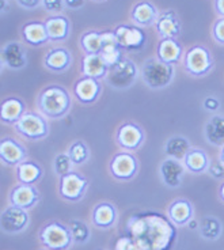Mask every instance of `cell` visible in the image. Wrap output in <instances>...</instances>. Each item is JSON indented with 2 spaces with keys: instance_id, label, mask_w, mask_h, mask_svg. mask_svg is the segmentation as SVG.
<instances>
[{
  "instance_id": "d590c367",
  "label": "cell",
  "mask_w": 224,
  "mask_h": 250,
  "mask_svg": "<svg viewBox=\"0 0 224 250\" xmlns=\"http://www.w3.org/2000/svg\"><path fill=\"white\" fill-rule=\"evenodd\" d=\"M69 230L72 232L74 242L78 245L86 244V242H88L90 237H91V232H90L88 226L86 225L84 222L78 220V219L71 220V223H69Z\"/></svg>"
},
{
  "instance_id": "60d3db41",
  "label": "cell",
  "mask_w": 224,
  "mask_h": 250,
  "mask_svg": "<svg viewBox=\"0 0 224 250\" xmlns=\"http://www.w3.org/2000/svg\"><path fill=\"white\" fill-rule=\"evenodd\" d=\"M114 250H136V244L132 239V237L126 234L125 237L119 238V241L116 242V249Z\"/></svg>"
},
{
  "instance_id": "8d00e7d4",
  "label": "cell",
  "mask_w": 224,
  "mask_h": 250,
  "mask_svg": "<svg viewBox=\"0 0 224 250\" xmlns=\"http://www.w3.org/2000/svg\"><path fill=\"white\" fill-rule=\"evenodd\" d=\"M72 166H74V162L71 161L68 154H59V155L55 158V162H53V169H55V173H56L59 177H64V175L69 174L72 171Z\"/></svg>"
},
{
  "instance_id": "30bf717a",
  "label": "cell",
  "mask_w": 224,
  "mask_h": 250,
  "mask_svg": "<svg viewBox=\"0 0 224 250\" xmlns=\"http://www.w3.org/2000/svg\"><path fill=\"white\" fill-rule=\"evenodd\" d=\"M114 33L120 46L126 52H140L147 42L145 31L137 25H120L116 27Z\"/></svg>"
},
{
  "instance_id": "603a6c76",
  "label": "cell",
  "mask_w": 224,
  "mask_h": 250,
  "mask_svg": "<svg viewBox=\"0 0 224 250\" xmlns=\"http://www.w3.org/2000/svg\"><path fill=\"white\" fill-rule=\"evenodd\" d=\"M25 113V102L17 97H10L0 105V120L3 124L15 125Z\"/></svg>"
},
{
  "instance_id": "ffe728a7",
  "label": "cell",
  "mask_w": 224,
  "mask_h": 250,
  "mask_svg": "<svg viewBox=\"0 0 224 250\" xmlns=\"http://www.w3.org/2000/svg\"><path fill=\"white\" fill-rule=\"evenodd\" d=\"M71 64H72V55L67 48L50 49L44 57L45 68L56 74L68 71Z\"/></svg>"
},
{
  "instance_id": "4fadbf2b",
  "label": "cell",
  "mask_w": 224,
  "mask_h": 250,
  "mask_svg": "<svg viewBox=\"0 0 224 250\" xmlns=\"http://www.w3.org/2000/svg\"><path fill=\"white\" fill-rule=\"evenodd\" d=\"M0 159L6 166L17 167L19 163L27 161V150L18 140L7 136L0 140Z\"/></svg>"
},
{
  "instance_id": "277c9868",
  "label": "cell",
  "mask_w": 224,
  "mask_h": 250,
  "mask_svg": "<svg viewBox=\"0 0 224 250\" xmlns=\"http://www.w3.org/2000/svg\"><path fill=\"white\" fill-rule=\"evenodd\" d=\"M38 238L48 250H68L75 244L68 226L49 222L40 230Z\"/></svg>"
},
{
  "instance_id": "ab89813d",
  "label": "cell",
  "mask_w": 224,
  "mask_h": 250,
  "mask_svg": "<svg viewBox=\"0 0 224 250\" xmlns=\"http://www.w3.org/2000/svg\"><path fill=\"white\" fill-rule=\"evenodd\" d=\"M208 173L213 177V178H218L222 180L224 178V163L219 159L215 162H211L209 167H208Z\"/></svg>"
},
{
  "instance_id": "cb8c5ba5",
  "label": "cell",
  "mask_w": 224,
  "mask_h": 250,
  "mask_svg": "<svg viewBox=\"0 0 224 250\" xmlns=\"http://www.w3.org/2000/svg\"><path fill=\"white\" fill-rule=\"evenodd\" d=\"M159 13L156 7L147 0L136 3L131 11V18L133 23L140 27H148L151 25H155L158 21Z\"/></svg>"
},
{
  "instance_id": "d4e9b609",
  "label": "cell",
  "mask_w": 224,
  "mask_h": 250,
  "mask_svg": "<svg viewBox=\"0 0 224 250\" xmlns=\"http://www.w3.org/2000/svg\"><path fill=\"white\" fill-rule=\"evenodd\" d=\"M183 56V48L175 38H162L156 48V57L162 62L175 65Z\"/></svg>"
},
{
  "instance_id": "6da1fadb",
  "label": "cell",
  "mask_w": 224,
  "mask_h": 250,
  "mask_svg": "<svg viewBox=\"0 0 224 250\" xmlns=\"http://www.w3.org/2000/svg\"><path fill=\"white\" fill-rule=\"evenodd\" d=\"M126 234L135 241L136 250H170L177 237V230L168 216L144 212L133 215L128 220Z\"/></svg>"
},
{
  "instance_id": "681fc988",
  "label": "cell",
  "mask_w": 224,
  "mask_h": 250,
  "mask_svg": "<svg viewBox=\"0 0 224 250\" xmlns=\"http://www.w3.org/2000/svg\"><path fill=\"white\" fill-rule=\"evenodd\" d=\"M95 1H105V0H95Z\"/></svg>"
},
{
  "instance_id": "f6af8a7d",
  "label": "cell",
  "mask_w": 224,
  "mask_h": 250,
  "mask_svg": "<svg viewBox=\"0 0 224 250\" xmlns=\"http://www.w3.org/2000/svg\"><path fill=\"white\" fill-rule=\"evenodd\" d=\"M215 11L222 18H224V0H215Z\"/></svg>"
},
{
  "instance_id": "e575fe53",
  "label": "cell",
  "mask_w": 224,
  "mask_h": 250,
  "mask_svg": "<svg viewBox=\"0 0 224 250\" xmlns=\"http://www.w3.org/2000/svg\"><path fill=\"white\" fill-rule=\"evenodd\" d=\"M67 154L71 158V161L74 162V165H78V166L86 163L90 159V148L87 144L81 140H76L71 144Z\"/></svg>"
},
{
  "instance_id": "2e32d148",
  "label": "cell",
  "mask_w": 224,
  "mask_h": 250,
  "mask_svg": "<svg viewBox=\"0 0 224 250\" xmlns=\"http://www.w3.org/2000/svg\"><path fill=\"white\" fill-rule=\"evenodd\" d=\"M185 165L182 161L167 158L161 163L159 175L163 184L168 188H178L182 184V178L185 174Z\"/></svg>"
},
{
  "instance_id": "d6a6232c",
  "label": "cell",
  "mask_w": 224,
  "mask_h": 250,
  "mask_svg": "<svg viewBox=\"0 0 224 250\" xmlns=\"http://www.w3.org/2000/svg\"><path fill=\"white\" fill-rule=\"evenodd\" d=\"M81 46L84 55H100L102 48V31L90 30L83 33L81 37Z\"/></svg>"
},
{
  "instance_id": "7a4b0ae2",
  "label": "cell",
  "mask_w": 224,
  "mask_h": 250,
  "mask_svg": "<svg viewBox=\"0 0 224 250\" xmlns=\"http://www.w3.org/2000/svg\"><path fill=\"white\" fill-rule=\"evenodd\" d=\"M72 102L68 90L59 84L45 87L37 98V107L41 114L50 120L65 117L71 110Z\"/></svg>"
},
{
  "instance_id": "f1b7e54d",
  "label": "cell",
  "mask_w": 224,
  "mask_h": 250,
  "mask_svg": "<svg viewBox=\"0 0 224 250\" xmlns=\"http://www.w3.org/2000/svg\"><path fill=\"white\" fill-rule=\"evenodd\" d=\"M182 162L185 165L186 170H189L193 174L205 173V171H208V167L211 165L208 154L203 148H199V147H192Z\"/></svg>"
},
{
  "instance_id": "f35d334b",
  "label": "cell",
  "mask_w": 224,
  "mask_h": 250,
  "mask_svg": "<svg viewBox=\"0 0 224 250\" xmlns=\"http://www.w3.org/2000/svg\"><path fill=\"white\" fill-rule=\"evenodd\" d=\"M212 36L215 41L220 45H224V18H219L212 27Z\"/></svg>"
},
{
  "instance_id": "9a60e30c",
  "label": "cell",
  "mask_w": 224,
  "mask_h": 250,
  "mask_svg": "<svg viewBox=\"0 0 224 250\" xmlns=\"http://www.w3.org/2000/svg\"><path fill=\"white\" fill-rule=\"evenodd\" d=\"M102 93V83L98 79L83 76L81 79L75 82L74 95L81 104L90 105L100 98Z\"/></svg>"
},
{
  "instance_id": "7bdbcfd3",
  "label": "cell",
  "mask_w": 224,
  "mask_h": 250,
  "mask_svg": "<svg viewBox=\"0 0 224 250\" xmlns=\"http://www.w3.org/2000/svg\"><path fill=\"white\" fill-rule=\"evenodd\" d=\"M18 4L22 8H26V10H34L37 8L40 4H42V0H17Z\"/></svg>"
},
{
  "instance_id": "ee69618b",
  "label": "cell",
  "mask_w": 224,
  "mask_h": 250,
  "mask_svg": "<svg viewBox=\"0 0 224 250\" xmlns=\"http://www.w3.org/2000/svg\"><path fill=\"white\" fill-rule=\"evenodd\" d=\"M64 3L69 10H79L84 4V0H64Z\"/></svg>"
},
{
  "instance_id": "c3c4849f",
  "label": "cell",
  "mask_w": 224,
  "mask_h": 250,
  "mask_svg": "<svg viewBox=\"0 0 224 250\" xmlns=\"http://www.w3.org/2000/svg\"><path fill=\"white\" fill-rule=\"evenodd\" d=\"M6 13V0H1V14Z\"/></svg>"
},
{
  "instance_id": "836d02e7",
  "label": "cell",
  "mask_w": 224,
  "mask_h": 250,
  "mask_svg": "<svg viewBox=\"0 0 224 250\" xmlns=\"http://www.w3.org/2000/svg\"><path fill=\"white\" fill-rule=\"evenodd\" d=\"M200 232H201L203 238L209 239V241H215L222 235L223 226H222L218 218L205 216V218H203L201 223H200Z\"/></svg>"
},
{
  "instance_id": "e0dca14e",
  "label": "cell",
  "mask_w": 224,
  "mask_h": 250,
  "mask_svg": "<svg viewBox=\"0 0 224 250\" xmlns=\"http://www.w3.org/2000/svg\"><path fill=\"white\" fill-rule=\"evenodd\" d=\"M100 55L109 68L114 64H117L124 57L122 48L120 46L119 40L116 37L114 31H102V48H101Z\"/></svg>"
},
{
  "instance_id": "83f0119b",
  "label": "cell",
  "mask_w": 224,
  "mask_h": 250,
  "mask_svg": "<svg viewBox=\"0 0 224 250\" xmlns=\"http://www.w3.org/2000/svg\"><path fill=\"white\" fill-rule=\"evenodd\" d=\"M109 72L107 64L103 62L101 55H84L81 60V74L83 76L94 78V79H106Z\"/></svg>"
},
{
  "instance_id": "3957f363",
  "label": "cell",
  "mask_w": 224,
  "mask_h": 250,
  "mask_svg": "<svg viewBox=\"0 0 224 250\" xmlns=\"http://www.w3.org/2000/svg\"><path fill=\"white\" fill-rule=\"evenodd\" d=\"M140 72L144 83L149 88H155V90L167 87L175 75L174 65L162 62L158 57H151L145 60Z\"/></svg>"
},
{
  "instance_id": "7402d4cb",
  "label": "cell",
  "mask_w": 224,
  "mask_h": 250,
  "mask_svg": "<svg viewBox=\"0 0 224 250\" xmlns=\"http://www.w3.org/2000/svg\"><path fill=\"white\" fill-rule=\"evenodd\" d=\"M117 220V208L109 201H103L94 207L91 212V222L95 227L107 230L116 225Z\"/></svg>"
},
{
  "instance_id": "ac0fdd59",
  "label": "cell",
  "mask_w": 224,
  "mask_h": 250,
  "mask_svg": "<svg viewBox=\"0 0 224 250\" xmlns=\"http://www.w3.org/2000/svg\"><path fill=\"white\" fill-rule=\"evenodd\" d=\"M20 36L26 44L34 46V48L42 46L50 41L45 23L40 22V21H30V22L25 23L20 29Z\"/></svg>"
},
{
  "instance_id": "4316f807",
  "label": "cell",
  "mask_w": 224,
  "mask_h": 250,
  "mask_svg": "<svg viewBox=\"0 0 224 250\" xmlns=\"http://www.w3.org/2000/svg\"><path fill=\"white\" fill-rule=\"evenodd\" d=\"M1 62L7 68L22 69L27 64V55L19 42H8L1 49Z\"/></svg>"
},
{
  "instance_id": "4dcf8cb0",
  "label": "cell",
  "mask_w": 224,
  "mask_h": 250,
  "mask_svg": "<svg viewBox=\"0 0 224 250\" xmlns=\"http://www.w3.org/2000/svg\"><path fill=\"white\" fill-rule=\"evenodd\" d=\"M42 174H44L42 167L33 161H25L17 166V177H18L19 184L34 185L36 182L41 180Z\"/></svg>"
},
{
  "instance_id": "5bb4252c",
  "label": "cell",
  "mask_w": 224,
  "mask_h": 250,
  "mask_svg": "<svg viewBox=\"0 0 224 250\" xmlns=\"http://www.w3.org/2000/svg\"><path fill=\"white\" fill-rule=\"evenodd\" d=\"M40 199H41V194L37 188L34 185H26V184H19L17 187H14L8 194L10 206L19 207L26 211L37 206Z\"/></svg>"
},
{
  "instance_id": "7dc6e473",
  "label": "cell",
  "mask_w": 224,
  "mask_h": 250,
  "mask_svg": "<svg viewBox=\"0 0 224 250\" xmlns=\"http://www.w3.org/2000/svg\"><path fill=\"white\" fill-rule=\"evenodd\" d=\"M219 159L224 163V146L222 147V150H220V156H219Z\"/></svg>"
},
{
  "instance_id": "f546056e",
  "label": "cell",
  "mask_w": 224,
  "mask_h": 250,
  "mask_svg": "<svg viewBox=\"0 0 224 250\" xmlns=\"http://www.w3.org/2000/svg\"><path fill=\"white\" fill-rule=\"evenodd\" d=\"M206 142L216 147L224 146V116L223 114H213L208 120L204 129Z\"/></svg>"
},
{
  "instance_id": "74e56055",
  "label": "cell",
  "mask_w": 224,
  "mask_h": 250,
  "mask_svg": "<svg viewBox=\"0 0 224 250\" xmlns=\"http://www.w3.org/2000/svg\"><path fill=\"white\" fill-rule=\"evenodd\" d=\"M41 6L44 7L48 13L59 15L65 8V3H64V0H42Z\"/></svg>"
},
{
  "instance_id": "484cf974",
  "label": "cell",
  "mask_w": 224,
  "mask_h": 250,
  "mask_svg": "<svg viewBox=\"0 0 224 250\" xmlns=\"http://www.w3.org/2000/svg\"><path fill=\"white\" fill-rule=\"evenodd\" d=\"M194 215V208L192 203L186 199H177L167 208L168 219L175 226H186L192 222Z\"/></svg>"
},
{
  "instance_id": "1f68e13d",
  "label": "cell",
  "mask_w": 224,
  "mask_h": 250,
  "mask_svg": "<svg viewBox=\"0 0 224 250\" xmlns=\"http://www.w3.org/2000/svg\"><path fill=\"white\" fill-rule=\"evenodd\" d=\"M190 148H192V146L189 143V140L180 135L171 136L164 144L166 155L173 159H178V161H183V158L186 156Z\"/></svg>"
},
{
  "instance_id": "7c38bea8",
  "label": "cell",
  "mask_w": 224,
  "mask_h": 250,
  "mask_svg": "<svg viewBox=\"0 0 224 250\" xmlns=\"http://www.w3.org/2000/svg\"><path fill=\"white\" fill-rule=\"evenodd\" d=\"M145 142V133L140 125L135 123H124L116 132V143L126 151L139 150Z\"/></svg>"
},
{
  "instance_id": "5b68a950",
  "label": "cell",
  "mask_w": 224,
  "mask_h": 250,
  "mask_svg": "<svg viewBox=\"0 0 224 250\" xmlns=\"http://www.w3.org/2000/svg\"><path fill=\"white\" fill-rule=\"evenodd\" d=\"M215 62L209 49L203 45H194L183 55V68L189 75L201 78L209 74Z\"/></svg>"
},
{
  "instance_id": "bcb514c9",
  "label": "cell",
  "mask_w": 224,
  "mask_h": 250,
  "mask_svg": "<svg viewBox=\"0 0 224 250\" xmlns=\"http://www.w3.org/2000/svg\"><path fill=\"white\" fill-rule=\"evenodd\" d=\"M219 197H220V200L224 203V182L220 185V188H219Z\"/></svg>"
},
{
  "instance_id": "8992f818",
  "label": "cell",
  "mask_w": 224,
  "mask_h": 250,
  "mask_svg": "<svg viewBox=\"0 0 224 250\" xmlns=\"http://www.w3.org/2000/svg\"><path fill=\"white\" fill-rule=\"evenodd\" d=\"M137 76H139V69L136 64L131 59L124 56L117 64L109 68L105 81L110 87L122 90V88L131 87L136 82Z\"/></svg>"
},
{
  "instance_id": "44dd1931",
  "label": "cell",
  "mask_w": 224,
  "mask_h": 250,
  "mask_svg": "<svg viewBox=\"0 0 224 250\" xmlns=\"http://www.w3.org/2000/svg\"><path fill=\"white\" fill-rule=\"evenodd\" d=\"M44 23L52 42L65 41L71 34V21L61 14L46 18Z\"/></svg>"
},
{
  "instance_id": "ba28073f",
  "label": "cell",
  "mask_w": 224,
  "mask_h": 250,
  "mask_svg": "<svg viewBox=\"0 0 224 250\" xmlns=\"http://www.w3.org/2000/svg\"><path fill=\"white\" fill-rule=\"evenodd\" d=\"M109 171L119 181H131L137 175L139 161L129 151L119 152L109 162Z\"/></svg>"
},
{
  "instance_id": "b9f144b4",
  "label": "cell",
  "mask_w": 224,
  "mask_h": 250,
  "mask_svg": "<svg viewBox=\"0 0 224 250\" xmlns=\"http://www.w3.org/2000/svg\"><path fill=\"white\" fill-rule=\"evenodd\" d=\"M203 105H204V109L208 112H218L219 107H220V101L215 97H208V98H205Z\"/></svg>"
},
{
  "instance_id": "d6986e66",
  "label": "cell",
  "mask_w": 224,
  "mask_h": 250,
  "mask_svg": "<svg viewBox=\"0 0 224 250\" xmlns=\"http://www.w3.org/2000/svg\"><path fill=\"white\" fill-rule=\"evenodd\" d=\"M156 33L161 38H177L181 36V22L173 10L159 14L155 23Z\"/></svg>"
},
{
  "instance_id": "8fae6325",
  "label": "cell",
  "mask_w": 224,
  "mask_h": 250,
  "mask_svg": "<svg viewBox=\"0 0 224 250\" xmlns=\"http://www.w3.org/2000/svg\"><path fill=\"white\" fill-rule=\"evenodd\" d=\"M29 223H30L29 212L23 208H19V207L15 206L4 208L1 212V216H0L1 230H3V232L10 234V235H15V234L25 231Z\"/></svg>"
},
{
  "instance_id": "52a82bcc",
  "label": "cell",
  "mask_w": 224,
  "mask_h": 250,
  "mask_svg": "<svg viewBox=\"0 0 224 250\" xmlns=\"http://www.w3.org/2000/svg\"><path fill=\"white\" fill-rule=\"evenodd\" d=\"M18 135L29 140H41L49 135V124L44 116L34 112H26L22 119L14 125Z\"/></svg>"
},
{
  "instance_id": "9c48e42d",
  "label": "cell",
  "mask_w": 224,
  "mask_h": 250,
  "mask_svg": "<svg viewBox=\"0 0 224 250\" xmlns=\"http://www.w3.org/2000/svg\"><path fill=\"white\" fill-rule=\"evenodd\" d=\"M88 180L84 175L79 174L76 171H71L69 174L60 177L59 184V194L62 200L76 203L84 197L87 192Z\"/></svg>"
}]
</instances>
